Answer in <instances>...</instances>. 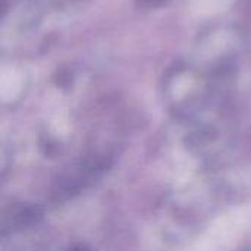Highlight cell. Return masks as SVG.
I'll list each match as a JSON object with an SVG mask.
<instances>
[{
  "instance_id": "cell-1",
  "label": "cell",
  "mask_w": 251,
  "mask_h": 251,
  "mask_svg": "<svg viewBox=\"0 0 251 251\" xmlns=\"http://www.w3.org/2000/svg\"><path fill=\"white\" fill-rule=\"evenodd\" d=\"M69 251H88V249H85L84 246H79V247H75V249H72V250Z\"/></svg>"
}]
</instances>
